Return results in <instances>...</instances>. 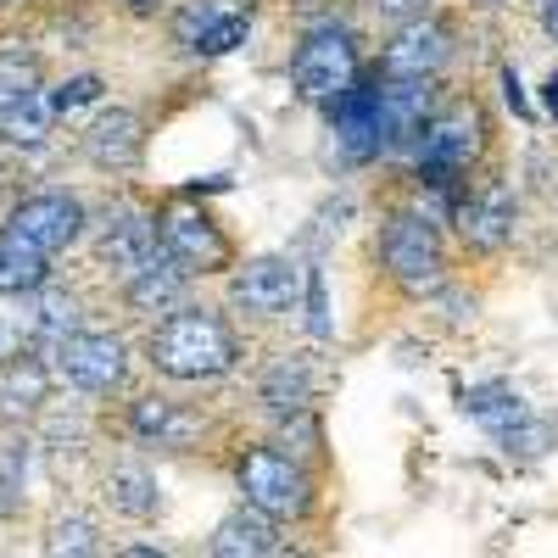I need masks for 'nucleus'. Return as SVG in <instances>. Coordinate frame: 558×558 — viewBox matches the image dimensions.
<instances>
[{"label": "nucleus", "mask_w": 558, "mask_h": 558, "mask_svg": "<svg viewBox=\"0 0 558 558\" xmlns=\"http://www.w3.org/2000/svg\"><path fill=\"white\" fill-rule=\"evenodd\" d=\"M151 363L173 380H218L241 363V341L213 307H179L151 330Z\"/></svg>", "instance_id": "1"}, {"label": "nucleus", "mask_w": 558, "mask_h": 558, "mask_svg": "<svg viewBox=\"0 0 558 558\" xmlns=\"http://www.w3.org/2000/svg\"><path fill=\"white\" fill-rule=\"evenodd\" d=\"M235 486H241L246 508H252V514H263L268 525H291V520H307L313 514V481H307L302 463L291 452H279V447L241 452Z\"/></svg>", "instance_id": "2"}, {"label": "nucleus", "mask_w": 558, "mask_h": 558, "mask_svg": "<svg viewBox=\"0 0 558 558\" xmlns=\"http://www.w3.org/2000/svg\"><path fill=\"white\" fill-rule=\"evenodd\" d=\"M380 268L408 296H425V291L447 286V252H441L425 213H391L380 223Z\"/></svg>", "instance_id": "3"}, {"label": "nucleus", "mask_w": 558, "mask_h": 558, "mask_svg": "<svg viewBox=\"0 0 558 558\" xmlns=\"http://www.w3.org/2000/svg\"><path fill=\"white\" fill-rule=\"evenodd\" d=\"M481 134H486V118L475 101L436 107V118L418 134V179L436 184V191L458 184V173H470V162L481 157Z\"/></svg>", "instance_id": "4"}, {"label": "nucleus", "mask_w": 558, "mask_h": 558, "mask_svg": "<svg viewBox=\"0 0 558 558\" xmlns=\"http://www.w3.org/2000/svg\"><path fill=\"white\" fill-rule=\"evenodd\" d=\"M291 84H296L302 101L336 107L347 89L357 84V45H352V34L336 28V23L313 28V34L296 45V57H291Z\"/></svg>", "instance_id": "5"}, {"label": "nucleus", "mask_w": 558, "mask_h": 558, "mask_svg": "<svg viewBox=\"0 0 558 558\" xmlns=\"http://www.w3.org/2000/svg\"><path fill=\"white\" fill-rule=\"evenodd\" d=\"M157 241H162V257H173L184 274H223L229 268V235L213 223V213L202 207H168L157 218Z\"/></svg>", "instance_id": "6"}, {"label": "nucleus", "mask_w": 558, "mask_h": 558, "mask_svg": "<svg viewBox=\"0 0 558 558\" xmlns=\"http://www.w3.org/2000/svg\"><path fill=\"white\" fill-rule=\"evenodd\" d=\"M78 229H84L78 196H68V191H39V196L17 202V213L7 218V229H0V235L17 241V246H28V252H39V257H51V252H62V246L78 241Z\"/></svg>", "instance_id": "7"}, {"label": "nucleus", "mask_w": 558, "mask_h": 558, "mask_svg": "<svg viewBox=\"0 0 558 558\" xmlns=\"http://www.w3.org/2000/svg\"><path fill=\"white\" fill-rule=\"evenodd\" d=\"M302 296V268L279 252H263V257H246L235 274H229V302L252 318H279L291 313Z\"/></svg>", "instance_id": "8"}, {"label": "nucleus", "mask_w": 558, "mask_h": 558, "mask_svg": "<svg viewBox=\"0 0 558 558\" xmlns=\"http://www.w3.org/2000/svg\"><path fill=\"white\" fill-rule=\"evenodd\" d=\"M330 123H336V146L347 162H368L391 151L386 146V112H380V73L375 78H357L347 96L330 107Z\"/></svg>", "instance_id": "9"}, {"label": "nucleus", "mask_w": 558, "mask_h": 558, "mask_svg": "<svg viewBox=\"0 0 558 558\" xmlns=\"http://www.w3.org/2000/svg\"><path fill=\"white\" fill-rule=\"evenodd\" d=\"M452 57V28L441 17H413L380 57L386 78H436Z\"/></svg>", "instance_id": "10"}, {"label": "nucleus", "mask_w": 558, "mask_h": 558, "mask_svg": "<svg viewBox=\"0 0 558 558\" xmlns=\"http://www.w3.org/2000/svg\"><path fill=\"white\" fill-rule=\"evenodd\" d=\"M452 218H458V235L470 241V246L497 252V246H508V235H514L520 207H514V191H508L502 179H492V184H481V191L458 196Z\"/></svg>", "instance_id": "11"}, {"label": "nucleus", "mask_w": 558, "mask_h": 558, "mask_svg": "<svg viewBox=\"0 0 558 558\" xmlns=\"http://www.w3.org/2000/svg\"><path fill=\"white\" fill-rule=\"evenodd\" d=\"M57 368L78 391H112L123 380V341L118 336H96V330H73L57 347Z\"/></svg>", "instance_id": "12"}, {"label": "nucleus", "mask_w": 558, "mask_h": 558, "mask_svg": "<svg viewBox=\"0 0 558 558\" xmlns=\"http://www.w3.org/2000/svg\"><path fill=\"white\" fill-rule=\"evenodd\" d=\"M157 252H162V241H157V218H151V213L118 207V213L107 218V229H101V263H107L112 274L134 279Z\"/></svg>", "instance_id": "13"}, {"label": "nucleus", "mask_w": 558, "mask_h": 558, "mask_svg": "<svg viewBox=\"0 0 558 558\" xmlns=\"http://www.w3.org/2000/svg\"><path fill=\"white\" fill-rule=\"evenodd\" d=\"M84 151H89L96 168L123 173V168L140 162V151H146V123H140V112H129V107H101L96 123L84 129Z\"/></svg>", "instance_id": "14"}, {"label": "nucleus", "mask_w": 558, "mask_h": 558, "mask_svg": "<svg viewBox=\"0 0 558 558\" xmlns=\"http://www.w3.org/2000/svg\"><path fill=\"white\" fill-rule=\"evenodd\" d=\"M380 112H386V146H418L425 123L436 118V89L430 78H386L380 73Z\"/></svg>", "instance_id": "15"}, {"label": "nucleus", "mask_w": 558, "mask_h": 558, "mask_svg": "<svg viewBox=\"0 0 558 558\" xmlns=\"http://www.w3.org/2000/svg\"><path fill=\"white\" fill-rule=\"evenodd\" d=\"M134 436L146 447H168V452H184L196 436H202V413H191L184 402H168V397H140L134 413H129Z\"/></svg>", "instance_id": "16"}, {"label": "nucleus", "mask_w": 558, "mask_h": 558, "mask_svg": "<svg viewBox=\"0 0 558 558\" xmlns=\"http://www.w3.org/2000/svg\"><path fill=\"white\" fill-rule=\"evenodd\" d=\"M184 286H191V274H184L173 257H151L146 268H140L134 279H123V296H129V307L134 313H179V302H184Z\"/></svg>", "instance_id": "17"}, {"label": "nucleus", "mask_w": 558, "mask_h": 558, "mask_svg": "<svg viewBox=\"0 0 558 558\" xmlns=\"http://www.w3.org/2000/svg\"><path fill=\"white\" fill-rule=\"evenodd\" d=\"M274 553H279V536L263 514H252V508L229 514L213 531V547H207V558H274Z\"/></svg>", "instance_id": "18"}, {"label": "nucleus", "mask_w": 558, "mask_h": 558, "mask_svg": "<svg viewBox=\"0 0 558 558\" xmlns=\"http://www.w3.org/2000/svg\"><path fill=\"white\" fill-rule=\"evenodd\" d=\"M463 413H470L475 425H481L486 436H497V441L531 418V408H525V397H520L514 386H475L470 397H463Z\"/></svg>", "instance_id": "19"}, {"label": "nucleus", "mask_w": 558, "mask_h": 558, "mask_svg": "<svg viewBox=\"0 0 558 558\" xmlns=\"http://www.w3.org/2000/svg\"><path fill=\"white\" fill-rule=\"evenodd\" d=\"M107 502L123 520H157L162 514V492H157L151 470H140V463H118L107 475Z\"/></svg>", "instance_id": "20"}, {"label": "nucleus", "mask_w": 558, "mask_h": 558, "mask_svg": "<svg viewBox=\"0 0 558 558\" xmlns=\"http://www.w3.org/2000/svg\"><path fill=\"white\" fill-rule=\"evenodd\" d=\"M45 391H51L45 363H34V357L7 363V368H0V418H28L45 402Z\"/></svg>", "instance_id": "21"}, {"label": "nucleus", "mask_w": 558, "mask_h": 558, "mask_svg": "<svg viewBox=\"0 0 558 558\" xmlns=\"http://www.w3.org/2000/svg\"><path fill=\"white\" fill-rule=\"evenodd\" d=\"M263 402L274 408V413H307V402H313V375H307V363L302 357H274V368L263 375Z\"/></svg>", "instance_id": "22"}, {"label": "nucleus", "mask_w": 558, "mask_h": 558, "mask_svg": "<svg viewBox=\"0 0 558 558\" xmlns=\"http://www.w3.org/2000/svg\"><path fill=\"white\" fill-rule=\"evenodd\" d=\"M45 279H51V257H39V252L0 235V291L28 296V291H45Z\"/></svg>", "instance_id": "23"}, {"label": "nucleus", "mask_w": 558, "mask_h": 558, "mask_svg": "<svg viewBox=\"0 0 558 558\" xmlns=\"http://www.w3.org/2000/svg\"><path fill=\"white\" fill-rule=\"evenodd\" d=\"M45 558H101V536L84 514H62L45 531Z\"/></svg>", "instance_id": "24"}, {"label": "nucleus", "mask_w": 558, "mask_h": 558, "mask_svg": "<svg viewBox=\"0 0 558 558\" xmlns=\"http://www.w3.org/2000/svg\"><path fill=\"white\" fill-rule=\"evenodd\" d=\"M28 96H39V73L23 51H0V118L12 107H23Z\"/></svg>", "instance_id": "25"}, {"label": "nucleus", "mask_w": 558, "mask_h": 558, "mask_svg": "<svg viewBox=\"0 0 558 558\" xmlns=\"http://www.w3.org/2000/svg\"><path fill=\"white\" fill-rule=\"evenodd\" d=\"M51 89H39V96H28L23 107H12L7 118H0V134H7V140H28V146H34V140H45V129H51Z\"/></svg>", "instance_id": "26"}, {"label": "nucleus", "mask_w": 558, "mask_h": 558, "mask_svg": "<svg viewBox=\"0 0 558 558\" xmlns=\"http://www.w3.org/2000/svg\"><path fill=\"white\" fill-rule=\"evenodd\" d=\"M28 481V441H0V508H17Z\"/></svg>", "instance_id": "27"}, {"label": "nucleus", "mask_w": 558, "mask_h": 558, "mask_svg": "<svg viewBox=\"0 0 558 558\" xmlns=\"http://www.w3.org/2000/svg\"><path fill=\"white\" fill-rule=\"evenodd\" d=\"M241 39H246V12H223V17L196 39V57H229Z\"/></svg>", "instance_id": "28"}, {"label": "nucleus", "mask_w": 558, "mask_h": 558, "mask_svg": "<svg viewBox=\"0 0 558 558\" xmlns=\"http://www.w3.org/2000/svg\"><path fill=\"white\" fill-rule=\"evenodd\" d=\"M89 101H101V78H96V73H78V78H68V84L51 89V112H57V118H73V112L89 107Z\"/></svg>", "instance_id": "29"}, {"label": "nucleus", "mask_w": 558, "mask_h": 558, "mask_svg": "<svg viewBox=\"0 0 558 558\" xmlns=\"http://www.w3.org/2000/svg\"><path fill=\"white\" fill-rule=\"evenodd\" d=\"M34 313H39V330H45V336H57V347H62V341L73 336L78 302H73V296H62V291H51V296H39V307H34Z\"/></svg>", "instance_id": "30"}, {"label": "nucleus", "mask_w": 558, "mask_h": 558, "mask_svg": "<svg viewBox=\"0 0 558 558\" xmlns=\"http://www.w3.org/2000/svg\"><path fill=\"white\" fill-rule=\"evenodd\" d=\"M547 447H553V425H547V418H525L520 430L502 436V452L508 458H542Z\"/></svg>", "instance_id": "31"}, {"label": "nucleus", "mask_w": 558, "mask_h": 558, "mask_svg": "<svg viewBox=\"0 0 558 558\" xmlns=\"http://www.w3.org/2000/svg\"><path fill=\"white\" fill-rule=\"evenodd\" d=\"M223 12H235V7H229V0H196V7L179 17V45H184V51H196V39H202Z\"/></svg>", "instance_id": "32"}, {"label": "nucleus", "mask_w": 558, "mask_h": 558, "mask_svg": "<svg viewBox=\"0 0 558 558\" xmlns=\"http://www.w3.org/2000/svg\"><path fill=\"white\" fill-rule=\"evenodd\" d=\"M307 313H313V318H307L313 336H330V307H324V274H318V268L307 274Z\"/></svg>", "instance_id": "33"}, {"label": "nucleus", "mask_w": 558, "mask_h": 558, "mask_svg": "<svg viewBox=\"0 0 558 558\" xmlns=\"http://www.w3.org/2000/svg\"><path fill=\"white\" fill-rule=\"evenodd\" d=\"M368 7H375V12H386V17H425L430 12V0H368Z\"/></svg>", "instance_id": "34"}, {"label": "nucleus", "mask_w": 558, "mask_h": 558, "mask_svg": "<svg viewBox=\"0 0 558 558\" xmlns=\"http://www.w3.org/2000/svg\"><path fill=\"white\" fill-rule=\"evenodd\" d=\"M542 28H547V39H558V0H547V7H542Z\"/></svg>", "instance_id": "35"}, {"label": "nucleus", "mask_w": 558, "mask_h": 558, "mask_svg": "<svg viewBox=\"0 0 558 558\" xmlns=\"http://www.w3.org/2000/svg\"><path fill=\"white\" fill-rule=\"evenodd\" d=\"M118 558H168V553H157V547H146V542H134V547H123Z\"/></svg>", "instance_id": "36"}, {"label": "nucleus", "mask_w": 558, "mask_h": 558, "mask_svg": "<svg viewBox=\"0 0 558 558\" xmlns=\"http://www.w3.org/2000/svg\"><path fill=\"white\" fill-rule=\"evenodd\" d=\"M542 101H547V112H553V118H558V73H553V78H547V89H542Z\"/></svg>", "instance_id": "37"}, {"label": "nucleus", "mask_w": 558, "mask_h": 558, "mask_svg": "<svg viewBox=\"0 0 558 558\" xmlns=\"http://www.w3.org/2000/svg\"><path fill=\"white\" fill-rule=\"evenodd\" d=\"M129 7H134V12H151V7H162V0H129Z\"/></svg>", "instance_id": "38"}, {"label": "nucleus", "mask_w": 558, "mask_h": 558, "mask_svg": "<svg viewBox=\"0 0 558 558\" xmlns=\"http://www.w3.org/2000/svg\"><path fill=\"white\" fill-rule=\"evenodd\" d=\"M274 558H302V553H286V547H279V553H274Z\"/></svg>", "instance_id": "39"}]
</instances>
